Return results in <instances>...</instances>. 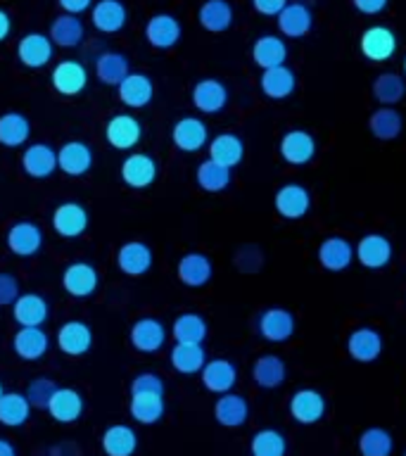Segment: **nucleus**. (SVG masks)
I'll return each mask as SVG.
<instances>
[{
    "label": "nucleus",
    "instance_id": "obj_40",
    "mask_svg": "<svg viewBox=\"0 0 406 456\" xmlns=\"http://www.w3.org/2000/svg\"><path fill=\"white\" fill-rule=\"evenodd\" d=\"M138 449V433L131 426L114 423L102 433V452L107 456H134Z\"/></svg>",
    "mask_w": 406,
    "mask_h": 456
},
{
    "label": "nucleus",
    "instance_id": "obj_48",
    "mask_svg": "<svg viewBox=\"0 0 406 456\" xmlns=\"http://www.w3.org/2000/svg\"><path fill=\"white\" fill-rule=\"evenodd\" d=\"M164 397L162 395H131L128 411L134 416L135 423L141 426H155L164 416Z\"/></svg>",
    "mask_w": 406,
    "mask_h": 456
},
{
    "label": "nucleus",
    "instance_id": "obj_55",
    "mask_svg": "<svg viewBox=\"0 0 406 456\" xmlns=\"http://www.w3.org/2000/svg\"><path fill=\"white\" fill-rule=\"evenodd\" d=\"M290 0H252V7L264 17H278Z\"/></svg>",
    "mask_w": 406,
    "mask_h": 456
},
{
    "label": "nucleus",
    "instance_id": "obj_16",
    "mask_svg": "<svg viewBox=\"0 0 406 456\" xmlns=\"http://www.w3.org/2000/svg\"><path fill=\"white\" fill-rule=\"evenodd\" d=\"M21 169L31 178H50L57 171V150L48 142H31L21 152Z\"/></svg>",
    "mask_w": 406,
    "mask_h": 456
},
{
    "label": "nucleus",
    "instance_id": "obj_33",
    "mask_svg": "<svg viewBox=\"0 0 406 456\" xmlns=\"http://www.w3.org/2000/svg\"><path fill=\"white\" fill-rule=\"evenodd\" d=\"M214 419L223 428H240L249 419V404L248 399L235 392L219 395L216 404H214Z\"/></svg>",
    "mask_w": 406,
    "mask_h": 456
},
{
    "label": "nucleus",
    "instance_id": "obj_31",
    "mask_svg": "<svg viewBox=\"0 0 406 456\" xmlns=\"http://www.w3.org/2000/svg\"><path fill=\"white\" fill-rule=\"evenodd\" d=\"M278 28L280 34L288 36V38H304L313 27V12L312 7L304 5V3H288L283 7V12L278 14Z\"/></svg>",
    "mask_w": 406,
    "mask_h": 456
},
{
    "label": "nucleus",
    "instance_id": "obj_60",
    "mask_svg": "<svg viewBox=\"0 0 406 456\" xmlns=\"http://www.w3.org/2000/svg\"><path fill=\"white\" fill-rule=\"evenodd\" d=\"M3 395H5V387H3V383H0V397H3Z\"/></svg>",
    "mask_w": 406,
    "mask_h": 456
},
{
    "label": "nucleus",
    "instance_id": "obj_24",
    "mask_svg": "<svg viewBox=\"0 0 406 456\" xmlns=\"http://www.w3.org/2000/svg\"><path fill=\"white\" fill-rule=\"evenodd\" d=\"M347 352L354 362L373 363L383 354V335L378 333L376 328H354L347 338Z\"/></svg>",
    "mask_w": 406,
    "mask_h": 456
},
{
    "label": "nucleus",
    "instance_id": "obj_43",
    "mask_svg": "<svg viewBox=\"0 0 406 456\" xmlns=\"http://www.w3.org/2000/svg\"><path fill=\"white\" fill-rule=\"evenodd\" d=\"M31 135V124L21 112L0 114V145L3 148H21Z\"/></svg>",
    "mask_w": 406,
    "mask_h": 456
},
{
    "label": "nucleus",
    "instance_id": "obj_37",
    "mask_svg": "<svg viewBox=\"0 0 406 456\" xmlns=\"http://www.w3.org/2000/svg\"><path fill=\"white\" fill-rule=\"evenodd\" d=\"M285 376H288V369H285V362L280 356H256L255 366H252V380H255L256 387H262V390H276V387H280L285 383Z\"/></svg>",
    "mask_w": 406,
    "mask_h": 456
},
{
    "label": "nucleus",
    "instance_id": "obj_54",
    "mask_svg": "<svg viewBox=\"0 0 406 456\" xmlns=\"http://www.w3.org/2000/svg\"><path fill=\"white\" fill-rule=\"evenodd\" d=\"M20 295V281L12 273L0 271V306H12Z\"/></svg>",
    "mask_w": 406,
    "mask_h": 456
},
{
    "label": "nucleus",
    "instance_id": "obj_1",
    "mask_svg": "<svg viewBox=\"0 0 406 456\" xmlns=\"http://www.w3.org/2000/svg\"><path fill=\"white\" fill-rule=\"evenodd\" d=\"M392 256H394V248L390 238H385L383 233H366L354 245V259L369 271L385 269L392 262Z\"/></svg>",
    "mask_w": 406,
    "mask_h": 456
},
{
    "label": "nucleus",
    "instance_id": "obj_13",
    "mask_svg": "<svg viewBox=\"0 0 406 456\" xmlns=\"http://www.w3.org/2000/svg\"><path fill=\"white\" fill-rule=\"evenodd\" d=\"M57 169L64 176L81 178L93 169V150L84 141H67L57 150Z\"/></svg>",
    "mask_w": 406,
    "mask_h": 456
},
{
    "label": "nucleus",
    "instance_id": "obj_9",
    "mask_svg": "<svg viewBox=\"0 0 406 456\" xmlns=\"http://www.w3.org/2000/svg\"><path fill=\"white\" fill-rule=\"evenodd\" d=\"M141 138L142 126L134 114H114L105 124V141L110 142V148L126 152V150H134Z\"/></svg>",
    "mask_w": 406,
    "mask_h": 456
},
{
    "label": "nucleus",
    "instance_id": "obj_57",
    "mask_svg": "<svg viewBox=\"0 0 406 456\" xmlns=\"http://www.w3.org/2000/svg\"><path fill=\"white\" fill-rule=\"evenodd\" d=\"M57 5L62 7L67 14H81L85 10H91L93 7V0H57Z\"/></svg>",
    "mask_w": 406,
    "mask_h": 456
},
{
    "label": "nucleus",
    "instance_id": "obj_27",
    "mask_svg": "<svg viewBox=\"0 0 406 456\" xmlns=\"http://www.w3.org/2000/svg\"><path fill=\"white\" fill-rule=\"evenodd\" d=\"M48 299L38 295V292H21L20 297L14 299L12 319L17 321V326L43 328V323L48 321Z\"/></svg>",
    "mask_w": 406,
    "mask_h": 456
},
{
    "label": "nucleus",
    "instance_id": "obj_34",
    "mask_svg": "<svg viewBox=\"0 0 406 456\" xmlns=\"http://www.w3.org/2000/svg\"><path fill=\"white\" fill-rule=\"evenodd\" d=\"M50 41L57 48H77L85 38L84 21L78 20L77 14H57L53 24H50Z\"/></svg>",
    "mask_w": 406,
    "mask_h": 456
},
{
    "label": "nucleus",
    "instance_id": "obj_2",
    "mask_svg": "<svg viewBox=\"0 0 406 456\" xmlns=\"http://www.w3.org/2000/svg\"><path fill=\"white\" fill-rule=\"evenodd\" d=\"M256 328H259V335L264 340L280 345L295 335L297 319H295V314L283 309V306H269V309H264L259 321H256Z\"/></svg>",
    "mask_w": 406,
    "mask_h": 456
},
{
    "label": "nucleus",
    "instance_id": "obj_41",
    "mask_svg": "<svg viewBox=\"0 0 406 456\" xmlns=\"http://www.w3.org/2000/svg\"><path fill=\"white\" fill-rule=\"evenodd\" d=\"M242 157H245V142H242L240 135L219 134L209 141V159L223 164L228 169L238 167Z\"/></svg>",
    "mask_w": 406,
    "mask_h": 456
},
{
    "label": "nucleus",
    "instance_id": "obj_21",
    "mask_svg": "<svg viewBox=\"0 0 406 456\" xmlns=\"http://www.w3.org/2000/svg\"><path fill=\"white\" fill-rule=\"evenodd\" d=\"M192 107L202 114H219L228 105V88L219 78H202L192 86Z\"/></svg>",
    "mask_w": 406,
    "mask_h": 456
},
{
    "label": "nucleus",
    "instance_id": "obj_12",
    "mask_svg": "<svg viewBox=\"0 0 406 456\" xmlns=\"http://www.w3.org/2000/svg\"><path fill=\"white\" fill-rule=\"evenodd\" d=\"M152 262H155V256H152V248L148 242L128 240L117 249V266L124 276H145L152 269Z\"/></svg>",
    "mask_w": 406,
    "mask_h": 456
},
{
    "label": "nucleus",
    "instance_id": "obj_4",
    "mask_svg": "<svg viewBox=\"0 0 406 456\" xmlns=\"http://www.w3.org/2000/svg\"><path fill=\"white\" fill-rule=\"evenodd\" d=\"M316 138H313L309 131L304 128H292L280 138V145H278V152L283 157V162L292 164V167H304V164L313 162L316 157Z\"/></svg>",
    "mask_w": 406,
    "mask_h": 456
},
{
    "label": "nucleus",
    "instance_id": "obj_45",
    "mask_svg": "<svg viewBox=\"0 0 406 456\" xmlns=\"http://www.w3.org/2000/svg\"><path fill=\"white\" fill-rule=\"evenodd\" d=\"M370 91H373V98L385 107H394L397 102H402L406 95V81L404 77H399L397 71H383V74H378L373 86H370Z\"/></svg>",
    "mask_w": 406,
    "mask_h": 456
},
{
    "label": "nucleus",
    "instance_id": "obj_46",
    "mask_svg": "<svg viewBox=\"0 0 406 456\" xmlns=\"http://www.w3.org/2000/svg\"><path fill=\"white\" fill-rule=\"evenodd\" d=\"M207 352L202 345H181L176 342L171 349V366L178 370L181 376H192L205 369Z\"/></svg>",
    "mask_w": 406,
    "mask_h": 456
},
{
    "label": "nucleus",
    "instance_id": "obj_28",
    "mask_svg": "<svg viewBox=\"0 0 406 456\" xmlns=\"http://www.w3.org/2000/svg\"><path fill=\"white\" fill-rule=\"evenodd\" d=\"M48 413L50 419L55 420V423H77L81 419V413H84V397H81V392H77L74 387H57L53 392V399H50L48 404Z\"/></svg>",
    "mask_w": 406,
    "mask_h": 456
},
{
    "label": "nucleus",
    "instance_id": "obj_23",
    "mask_svg": "<svg viewBox=\"0 0 406 456\" xmlns=\"http://www.w3.org/2000/svg\"><path fill=\"white\" fill-rule=\"evenodd\" d=\"M117 93H119V100L131 110H142L148 107L155 98V84L148 74L142 71H131L119 86H117Z\"/></svg>",
    "mask_w": 406,
    "mask_h": 456
},
{
    "label": "nucleus",
    "instance_id": "obj_8",
    "mask_svg": "<svg viewBox=\"0 0 406 456\" xmlns=\"http://www.w3.org/2000/svg\"><path fill=\"white\" fill-rule=\"evenodd\" d=\"M53 53H55V45L50 41V36L41 31H28L17 43V60L28 69H41L50 64Z\"/></svg>",
    "mask_w": 406,
    "mask_h": 456
},
{
    "label": "nucleus",
    "instance_id": "obj_61",
    "mask_svg": "<svg viewBox=\"0 0 406 456\" xmlns=\"http://www.w3.org/2000/svg\"><path fill=\"white\" fill-rule=\"evenodd\" d=\"M404 74H406V57H404Z\"/></svg>",
    "mask_w": 406,
    "mask_h": 456
},
{
    "label": "nucleus",
    "instance_id": "obj_62",
    "mask_svg": "<svg viewBox=\"0 0 406 456\" xmlns=\"http://www.w3.org/2000/svg\"><path fill=\"white\" fill-rule=\"evenodd\" d=\"M404 456H406V452H404Z\"/></svg>",
    "mask_w": 406,
    "mask_h": 456
},
{
    "label": "nucleus",
    "instance_id": "obj_29",
    "mask_svg": "<svg viewBox=\"0 0 406 456\" xmlns=\"http://www.w3.org/2000/svg\"><path fill=\"white\" fill-rule=\"evenodd\" d=\"M199 378H202L205 390L214 392V395H226V392H233L235 383H238V369L228 359H212L199 370Z\"/></svg>",
    "mask_w": 406,
    "mask_h": 456
},
{
    "label": "nucleus",
    "instance_id": "obj_49",
    "mask_svg": "<svg viewBox=\"0 0 406 456\" xmlns=\"http://www.w3.org/2000/svg\"><path fill=\"white\" fill-rule=\"evenodd\" d=\"M392 452H394V437L390 430L370 426L359 435V454L361 456H392Z\"/></svg>",
    "mask_w": 406,
    "mask_h": 456
},
{
    "label": "nucleus",
    "instance_id": "obj_5",
    "mask_svg": "<svg viewBox=\"0 0 406 456\" xmlns=\"http://www.w3.org/2000/svg\"><path fill=\"white\" fill-rule=\"evenodd\" d=\"M62 288L71 297H91L100 288L98 269L91 262H71L62 273Z\"/></svg>",
    "mask_w": 406,
    "mask_h": 456
},
{
    "label": "nucleus",
    "instance_id": "obj_15",
    "mask_svg": "<svg viewBox=\"0 0 406 456\" xmlns=\"http://www.w3.org/2000/svg\"><path fill=\"white\" fill-rule=\"evenodd\" d=\"M7 248L14 256H34L43 248V231L34 221H14L7 231Z\"/></svg>",
    "mask_w": 406,
    "mask_h": 456
},
{
    "label": "nucleus",
    "instance_id": "obj_10",
    "mask_svg": "<svg viewBox=\"0 0 406 456\" xmlns=\"http://www.w3.org/2000/svg\"><path fill=\"white\" fill-rule=\"evenodd\" d=\"M88 212H85V207L81 202H62V205L55 207V212H53V231H55L60 238H81L85 233V228H88Z\"/></svg>",
    "mask_w": 406,
    "mask_h": 456
},
{
    "label": "nucleus",
    "instance_id": "obj_50",
    "mask_svg": "<svg viewBox=\"0 0 406 456\" xmlns=\"http://www.w3.org/2000/svg\"><path fill=\"white\" fill-rule=\"evenodd\" d=\"M249 452H252V456H285L288 442H285L283 433L276 430V428H262V430H256L252 435Z\"/></svg>",
    "mask_w": 406,
    "mask_h": 456
},
{
    "label": "nucleus",
    "instance_id": "obj_52",
    "mask_svg": "<svg viewBox=\"0 0 406 456\" xmlns=\"http://www.w3.org/2000/svg\"><path fill=\"white\" fill-rule=\"evenodd\" d=\"M131 395H162L164 397L162 376L152 370H142L131 380Z\"/></svg>",
    "mask_w": 406,
    "mask_h": 456
},
{
    "label": "nucleus",
    "instance_id": "obj_42",
    "mask_svg": "<svg viewBox=\"0 0 406 456\" xmlns=\"http://www.w3.org/2000/svg\"><path fill=\"white\" fill-rule=\"evenodd\" d=\"M195 181H198L199 191L216 195V192H223L231 185V181H233V169H228L223 164L214 162V159L207 157L205 162L198 164Z\"/></svg>",
    "mask_w": 406,
    "mask_h": 456
},
{
    "label": "nucleus",
    "instance_id": "obj_36",
    "mask_svg": "<svg viewBox=\"0 0 406 456\" xmlns=\"http://www.w3.org/2000/svg\"><path fill=\"white\" fill-rule=\"evenodd\" d=\"M369 131L373 138L383 142L397 141L402 131H404V119L399 114L397 107H385L380 105L376 112L369 117Z\"/></svg>",
    "mask_w": 406,
    "mask_h": 456
},
{
    "label": "nucleus",
    "instance_id": "obj_56",
    "mask_svg": "<svg viewBox=\"0 0 406 456\" xmlns=\"http://www.w3.org/2000/svg\"><path fill=\"white\" fill-rule=\"evenodd\" d=\"M352 5L361 14H380L387 10L390 0H352Z\"/></svg>",
    "mask_w": 406,
    "mask_h": 456
},
{
    "label": "nucleus",
    "instance_id": "obj_18",
    "mask_svg": "<svg viewBox=\"0 0 406 456\" xmlns=\"http://www.w3.org/2000/svg\"><path fill=\"white\" fill-rule=\"evenodd\" d=\"M128 340L134 345V349L142 352V354H155L164 347L166 342V328L159 319H152V316H142L131 326V333H128Z\"/></svg>",
    "mask_w": 406,
    "mask_h": 456
},
{
    "label": "nucleus",
    "instance_id": "obj_59",
    "mask_svg": "<svg viewBox=\"0 0 406 456\" xmlns=\"http://www.w3.org/2000/svg\"><path fill=\"white\" fill-rule=\"evenodd\" d=\"M0 456H17L14 444L10 440H5V437H0Z\"/></svg>",
    "mask_w": 406,
    "mask_h": 456
},
{
    "label": "nucleus",
    "instance_id": "obj_47",
    "mask_svg": "<svg viewBox=\"0 0 406 456\" xmlns=\"http://www.w3.org/2000/svg\"><path fill=\"white\" fill-rule=\"evenodd\" d=\"M31 416V404L21 392H5L0 397V426L20 428Z\"/></svg>",
    "mask_w": 406,
    "mask_h": 456
},
{
    "label": "nucleus",
    "instance_id": "obj_14",
    "mask_svg": "<svg viewBox=\"0 0 406 456\" xmlns=\"http://www.w3.org/2000/svg\"><path fill=\"white\" fill-rule=\"evenodd\" d=\"M181 36H183L181 21L169 12L152 14L145 24V41L157 50L174 48L181 41Z\"/></svg>",
    "mask_w": 406,
    "mask_h": 456
},
{
    "label": "nucleus",
    "instance_id": "obj_30",
    "mask_svg": "<svg viewBox=\"0 0 406 456\" xmlns=\"http://www.w3.org/2000/svg\"><path fill=\"white\" fill-rule=\"evenodd\" d=\"M126 5L121 0H98L91 7V21L100 34H119L126 27Z\"/></svg>",
    "mask_w": 406,
    "mask_h": 456
},
{
    "label": "nucleus",
    "instance_id": "obj_39",
    "mask_svg": "<svg viewBox=\"0 0 406 456\" xmlns=\"http://www.w3.org/2000/svg\"><path fill=\"white\" fill-rule=\"evenodd\" d=\"M252 60H255L256 67H262V71L271 69V67H280V64L288 62V45L278 36L264 34L252 45Z\"/></svg>",
    "mask_w": 406,
    "mask_h": 456
},
{
    "label": "nucleus",
    "instance_id": "obj_22",
    "mask_svg": "<svg viewBox=\"0 0 406 456\" xmlns=\"http://www.w3.org/2000/svg\"><path fill=\"white\" fill-rule=\"evenodd\" d=\"M176 276L185 288H205L214 276L212 259L202 252H188L178 259Z\"/></svg>",
    "mask_w": 406,
    "mask_h": 456
},
{
    "label": "nucleus",
    "instance_id": "obj_26",
    "mask_svg": "<svg viewBox=\"0 0 406 456\" xmlns=\"http://www.w3.org/2000/svg\"><path fill=\"white\" fill-rule=\"evenodd\" d=\"M50 347L48 333L38 326H20L17 333L12 335V349L14 354L24 359V362H38L45 356Z\"/></svg>",
    "mask_w": 406,
    "mask_h": 456
},
{
    "label": "nucleus",
    "instance_id": "obj_32",
    "mask_svg": "<svg viewBox=\"0 0 406 456\" xmlns=\"http://www.w3.org/2000/svg\"><path fill=\"white\" fill-rule=\"evenodd\" d=\"M259 86H262V93L269 100H285L290 98L295 88H297V74L288 64L271 67V69L262 71Z\"/></svg>",
    "mask_w": 406,
    "mask_h": 456
},
{
    "label": "nucleus",
    "instance_id": "obj_51",
    "mask_svg": "<svg viewBox=\"0 0 406 456\" xmlns=\"http://www.w3.org/2000/svg\"><path fill=\"white\" fill-rule=\"evenodd\" d=\"M55 390H57L55 380H50V378H45V376H38V378H34L31 383H28V387L24 395H27L31 409L48 411V404H50V399H53V392Z\"/></svg>",
    "mask_w": 406,
    "mask_h": 456
},
{
    "label": "nucleus",
    "instance_id": "obj_35",
    "mask_svg": "<svg viewBox=\"0 0 406 456\" xmlns=\"http://www.w3.org/2000/svg\"><path fill=\"white\" fill-rule=\"evenodd\" d=\"M198 21L209 34H223L233 27V5L228 0H205L198 10Z\"/></svg>",
    "mask_w": 406,
    "mask_h": 456
},
{
    "label": "nucleus",
    "instance_id": "obj_44",
    "mask_svg": "<svg viewBox=\"0 0 406 456\" xmlns=\"http://www.w3.org/2000/svg\"><path fill=\"white\" fill-rule=\"evenodd\" d=\"M128 74H131V67H128V60L124 53L110 50V53H102L98 57V62H95V77H98L100 84L117 88Z\"/></svg>",
    "mask_w": 406,
    "mask_h": 456
},
{
    "label": "nucleus",
    "instance_id": "obj_25",
    "mask_svg": "<svg viewBox=\"0 0 406 456\" xmlns=\"http://www.w3.org/2000/svg\"><path fill=\"white\" fill-rule=\"evenodd\" d=\"M57 347L67 356H84L93 347V330L84 321H67L57 330Z\"/></svg>",
    "mask_w": 406,
    "mask_h": 456
},
{
    "label": "nucleus",
    "instance_id": "obj_19",
    "mask_svg": "<svg viewBox=\"0 0 406 456\" xmlns=\"http://www.w3.org/2000/svg\"><path fill=\"white\" fill-rule=\"evenodd\" d=\"M290 416L299 426H313L326 416V397L319 390L302 387L290 397Z\"/></svg>",
    "mask_w": 406,
    "mask_h": 456
},
{
    "label": "nucleus",
    "instance_id": "obj_53",
    "mask_svg": "<svg viewBox=\"0 0 406 456\" xmlns=\"http://www.w3.org/2000/svg\"><path fill=\"white\" fill-rule=\"evenodd\" d=\"M264 264V256L262 252H259V248H255V245H245V248L235 255V266L240 271H245V273H255V271L262 269Z\"/></svg>",
    "mask_w": 406,
    "mask_h": 456
},
{
    "label": "nucleus",
    "instance_id": "obj_58",
    "mask_svg": "<svg viewBox=\"0 0 406 456\" xmlns=\"http://www.w3.org/2000/svg\"><path fill=\"white\" fill-rule=\"evenodd\" d=\"M10 31H12V20H10V14L0 7V43L7 41Z\"/></svg>",
    "mask_w": 406,
    "mask_h": 456
},
{
    "label": "nucleus",
    "instance_id": "obj_3",
    "mask_svg": "<svg viewBox=\"0 0 406 456\" xmlns=\"http://www.w3.org/2000/svg\"><path fill=\"white\" fill-rule=\"evenodd\" d=\"M273 207H276L278 216H283L288 221L304 219L309 209H312V195L302 183H283L276 191L273 198Z\"/></svg>",
    "mask_w": 406,
    "mask_h": 456
},
{
    "label": "nucleus",
    "instance_id": "obj_20",
    "mask_svg": "<svg viewBox=\"0 0 406 456\" xmlns=\"http://www.w3.org/2000/svg\"><path fill=\"white\" fill-rule=\"evenodd\" d=\"M171 142L181 152H198L209 142V128L199 117H183L171 128Z\"/></svg>",
    "mask_w": 406,
    "mask_h": 456
},
{
    "label": "nucleus",
    "instance_id": "obj_6",
    "mask_svg": "<svg viewBox=\"0 0 406 456\" xmlns=\"http://www.w3.org/2000/svg\"><path fill=\"white\" fill-rule=\"evenodd\" d=\"M121 181L128 188L134 191H145L157 181V174H159V167L150 155L145 152H131V155L121 162Z\"/></svg>",
    "mask_w": 406,
    "mask_h": 456
},
{
    "label": "nucleus",
    "instance_id": "obj_38",
    "mask_svg": "<svg viewBox=\"0 0 406 456\" xmlns=\"http://www.w3.org/2000/svg\"><path fill=\"white\" fill-rule=\"evenodd\" d=\"M209 333L207 321L202 314L195 312H183L178 314L174 323H171V338L181 345H202Z\"/></svg>",
    "mask_w": 406,
    "mask_h": 456
},
{
    "label": "nucleus",
    "instance_id": "obj_17",
    "mask_svg": "<svg viewBox=\"0 0 406 456\" xmlns=\"http://www.w3.org/2000/svg\"><path fill=\"white\" fill-rule=\"evenodd\" d=\"M354 262V245L345 235H328L319 245V264L330 273H340Z\"/></svg>",
    "mask_w": 406,
    "mask_h": 456
},
{
    "label": "nucleus",
    "instance_id": "obj_7",
    "mask_svg": "<svg viewBox=\"0 0 406 456\" xmlns=\"http://www.w3.org/2000/svg\"><path fill=\"white\" fill-rule=\"evenodd\" d=\"M359 48L369 62H387L397 53V36L392 28L376 24V27H369L363 31Z\"/></svg>",
    "mask_w": 406,
    "mask_h": 456
},
{
    "label": "nucleus",
    "instance_id": "obj_11",
    "mask_svg": "<svg viewBox=\"0 0 406 456\" xmlns=\"http://www.w3.org/2000/svg\"><path fill=\"white\" fill-rule=\"evenodd\" d=\"M50 84L64 98H74L88 86V71L77 60H62L50 71Z\"/></svg>",
    "mask_w": 406,
    "mask_h": 456
}]
</instances>
